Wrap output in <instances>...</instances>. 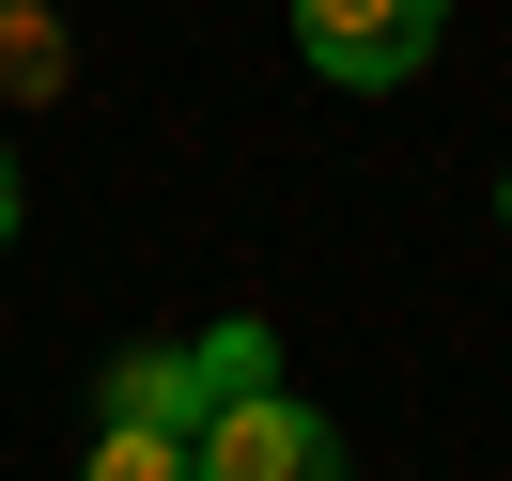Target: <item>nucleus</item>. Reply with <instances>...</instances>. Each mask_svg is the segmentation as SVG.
<instances>
[{
    "label": "nucleus",
    "instance_id": "f257e3e1",
    "mask_svg": "<svg viewBox=\"0 0 512 481\" xmlns=\"http://www.w3.org/2000/svg\"><path fill=\"white\" fill-rule=\"evenodd\" d=\"M187 466H202V481H357V466H342V419L295 404V388H233V404L187 435Z\"/></svg>",
    "mask_w": 512,
    "mask_h": 481
},
{
    "label": "nucleus",
    "instance_id": "f03ea898",
    "mask_svg": "<svg viewBox=\"0 0 512 481\" xmlns=\"http://www.w3.org/2000/svg\"><path fill=\"white\" fill-rule=\"evenodd\" d=\"M295 47H311V78H342V94H404L450 47V0H295Z\"/></svg>",
    "mask_w": 512,
    "mask_h": 481
},
{
    "label": "nucleus",
    "instance_id": "7ed1b4c3",
    "mask_svg": "<svg viewBox=\"0 0 512 481\" xmlns=\"http://www.w3.org/2000/svg\"><path fill=\"white\" fill-rule=\"evenodd\" d=\"M78 481H202V466H187V435H156V419H94Z\"/></svg>",
    "mask_w": 512,
    "mask_h": 481
},
{
    "label": "nucleus",
    "instance_id": "20e7f679",
    "mask_svg": "<svg viewBox=\"0 0 512 481\" xmlns=\"http://www.w3.org/2000/svg\"><path fill=\"white\" fill-rule=\"evenodd\" d=\"M16 202H32V187H16V140H0V249H16Z\"/></svg>",
    "mask_w": 512,
    "mask_h": 481
},
{
    "label": "nucleus",
    "instance_id": "39448f33",
    "mask_svg": "<svg viewBox=\"0 0 512 481\" xmlns=\"http://www.w3.org/2000/svg\"><path fill=\"white\" fill-rule=\"evenodd\" d=\"M497 218H512V171H497Z\"/></svg>",
    "mask_w": 512,
    "mask_h": 481
}]
</instances>
